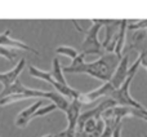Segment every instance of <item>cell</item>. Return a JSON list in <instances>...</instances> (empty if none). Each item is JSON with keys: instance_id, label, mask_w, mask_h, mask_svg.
<instances>
[{"instance_id": "obj_5", "label": "cell", "mask_w": 147, "mask_h": 137, "mask_svg": "<svg viewBox=\"0 0 147 137\" xmlns=\"http://www.w3.org/2000/svg\"><path fill=\"white\" fill-rule=\"evenodd\" d=\"M115 91L114 85L111 84V81H105L103 84H102L99 88L94 89V91L92 92H88V93H81V96L79 97V100H80L81 102H83L84 105L85 104H90V102L96 101V100L101 98V97L103 96H111V93Z\"/></svg>"}, {"instance_id": "obj_17", "label": "cell", "mask_w": 147, "mask_h": 137, "mask_svg": "<svg viewBox=\"0 0 147 137\" xmlns=\"http://www.w3.org/2000/svg\"><path fill=\"white\" fill-rule=\"evenodd\" d=\"M132 117L140 118L142 120H146L147 122V109H136V107H132Z\"/></svg>"}, {"instance_id": "obj_16", "label": "cell", "mask_w": 147, "mask_h": 137, "mask_svg": "<svg viewBox=\"0 0 147 137\" xmlns=\"http://www.w3.org/2000/svg\"><path fill=\"white\" fill-rule=\"evenodd\" d=\"M56 109H58V107H57V105L52 102V104H49V105H47V106L40 107V109L36 110V113L34 114V118L41 117V115H47V114H49L51 111H53V110H56Z\"/></svg>"}, {"instance_id": "obj_19", "label": "cell", "mask_w": 147, "mask_h": 137, "mask_svg": "<svg viewBox=\"0 0 147 137\" xmlns=\"http://www.w3.org/2000/svg\"><path fill=\"white\" fill-rule=\"evenodd\" d=\"M129 30H138V28H147V20L146 21H138L137 25H129Z\"/></svg>"}, {"instance_id": "obj_14", "label": "cell", "mask_w": 147, "mask_h": 137, "mask_svg": "<svg viewBox=\"0 0 147 137\" xmlns=\"http://www.w3.org/2000/svg\"><path fill=\"white\" fill-rule=\"evenodd\" d=\"M56 53H58V54H65V56H67V57H70V58H72V60H75L76 57L79 56V52L76 51V49H74L71 48V47H57L56 48Z\"/></svg>"}, {"instance_id": "obj_18", "label": "cell", "mask_w": 147, "mask_h": 137, "mask_svg": "<svg viewBox=\"0 0 147 137\" xmlns=\"http://www.w3.org/2000/svg\"><path fill=\"white\" fill-rule=\"evenodd\" d=\"M96 127H97V119H89V120H86V123L84 124V132L90 135V133L94 132Z\"/></svg>"}, {"instance_id": "obj_4", "label": "cell", "mask_w": 147, "mask_h": 137, "mask_svg": "<svg viewBox=\"0 0 147 137\" xmlns=\"http://www.w3.org/2000/svg\"><path fill=\"white\" fill-rule=\"evenodd\" d=\"M83 102L79 98L72 100L70 102L69 109L66 110V118H67V128L63 132L58 133V137H75L76 131H78V123L80 118V110L83 106Z\"/></svg>"}, {"instance_id": "obj_11", "label": "cell", "mask_w": 147, "mask_h": 137, "mask_svg": "<svg viewBox=\"0 0 147 137\" xmlns=\"http://www.w3.org/2000/svg\"><path fill=\"white\" fill-rule=\"evenodd\" d=\"M52 85L56 88V91L58 92V93H61L62 96H65V97H69V98H71V100H76L81 96L80 92L71 88L69 84H61V83H58V81L54 80Z\"/></svg>"}, {"instance_id": "obj_1", "label": "cell", "mask_w": 147, "mask_h": 137, "mask_svg": "<svg viewBox=\"0 0 147 137\" xmlns=\"http://www.w3.org/2000/svg\"><path fill=\"white\" fill-rule=\"evenodd\" d=\"M120 62V58L115 53H107L94 62H81L76 66L63 67V73L71 74H88L98 80L109 81L111 80L115 70Z\"/></svg>"}, {"instance_id": "obj_3", "label": "cell", "mask_w": 147, "mask_h": 137, "mask_svg": "<svg viewBox=\"0 0 147 137\" xmlns=\"http://www.w3.org/2000/svg\"><path fill=\"white\" fill-rule=\"evenodd\" d=\"M105 26V20H93L92 26L85 31V39L81 44V53L86 54H102V43L98 40V33Z\"/></svg>"}, {"instance_id": "obj_6", "label": "cell", "mask_w": 147, "mask_h": 137, "mask_svg": "<svg viewBox=\"0 0 147 137\" xmlns=\"http://www.w3.org/2000/svg\"><path fill=\"white\" fill-rule=\"evenodd\" d=\"M128 73H129V54H125L121 57L119 65H117L116 70H115L114 75L111 78V84L114 85L115 89L120 88L121 84L125 81V79L128 78Z\"/></svg>"}, {"instance_id": "obj_21", "label": "cell", "mask_w": 147, "mask_h": 137, "mask_svg": "<svg viewBox=\"0 0 147 137\" xmlns=\"http://www.w3.org/2000/svg\"><path fill=\"white\" fill-rule=\"evenodd\" d=\"M44 137H53V136H52V135H48V136H44Z\"/></svg>"}, {"instance_id": "obj_9", "label": "cell", "mask_w": 147, "mask_h": 137, "mask_svg": "<svg viewBox=\"0 0 147 137\" xmlns=\"http://www.w3.org/2000/svg\"><path fill=\"white\" fill-rule=\"evenodd\" d=\"M41 106H43V98H39L34 105H31V106H28L27 109H25L23 111H21L20 114H18L17 119H16V125L20 128L26 127V125L28 124V122L34 118V114L36 113V110L40 109Z\"/></svg>"}, {"instance_id": "obj_12", "label": "cell", "mask_w": 147, "mask_h": 137, "mask_svg": "<svg viewBox=\"0 0 147 137\" xmlns=\"http://www.w3.org/2000/svg\"><path fill=\"white\" fill-rule=\"evenodd\" d=\"M28 73H30V75L32 76V78L48 81L49 84H53V81H54V78H53V75H52V73H49V71H43L35 66H28Z\"/></svg>"}, {"instance_id": "obj_20", "label": "cell", "mask_w": 147, "mask_h": 137, "mask_svg": "<svg viewBox=\"0 0 147 137\" xmlns=\"http://www.w3.org/2000/svg\"><path fill=\"white\" fill-rule=\"evenodd\" d=\"M121 128H123V124L121 123H119V125L116 127V130H115L112 137H121Z\"/></svg>"}, {"instance_id": "obj_22", "label": "cell", "mask_w": 147, "mask_h": 137, "mask_svg": "<svg viewBox=\"0 0 147 137\" xmlns=\"http://www.w3.org/2000/svg\"><path fill=\"white\" fill-rule=\"evenodd\" d=\"M53 137H58V135H56V136H53Z\"/></svg>"}, {"instance_id": "obj_8", "label": "cell", "mask_w": 147, "mask_h": 137, "mask_svg": "<svg viewBox=\"0 0 147 137\" xmlns=\"http://www.w3.org/2000/svg\"><path fill=\"white\" fill-rule=\"evenodd\" d=\"M0 45L3 47H8V48H16V49H22V51H27V52H32L35 54H40L39 51L34 49L32 47L27 45L26 43H22L20 40H14L10 38V30H5L3 34H0Z\"/></svg>"}, {"instance_id": "obj_2", "label": "cell", "mask_w": 147, "mask_h": 137, "mask_svg": "<svg viewBox=\"0 0 147 137\" xmlns=\"http://www.w3.org/2000/svg\"><path fill=\"white\" fill-rule=\"evenodd\" d=\"M141 66V58L138 57L136 60V62L129 67V73H128V78L125 79V81L121 84V87L117 89H115L111 93V98L115 100L117 105H121V106H130V107H136V109H143V106L140 104L138 101H136L132 96L129 94V88H130V83L134 79L136 73H137L138 67Z\"/></svg>"}, {"instance_id": "obj_15", "label": "cell", "mask_w": 147, "mask_h": 137, "mask_svg": "<svg viewBox=\"0 0 147 137\" xmlns=\"http://www.w3.org/2000/svg\"><path fill=\"white\" fill-rule=\"evenodd\" d=\"M18 54L16 53V52L10 51L8 47H3L0 45V57H4V58H7L8 61H13V60L17 58Z\"/></svg>"}, {"instance_id": "obj_13", "label": "cell", "mask_w": 147, "mask_h": 137, "mask_svg": "<svg viewBox=\"0 0 147 137\" xmlns=\"http://www.w3.org/2000/svg\"><path fill=\"white\" fill-rule=\"evenodd\" d=\"M52 75H53L54 80L58 81L61 84H67L66 79H65L63 75V68H62L61 64H59V60L58 58H54L53 60V67H52Z\"/></svg>"}, {"instance_id": "obj_10", "label": "cell", "mask_w": 147, "mask_h": 137, "mask_svg": "<svg viewBox=\"0 0 147 137\" xmlns=\"http://www.w3.org/2000/svg\"><path fill=\"white\" fill-rule=\"evenodd\" d=\"M128 28V21L121 20V23L119 26V33H117V39H116V45H115V54L121 60L123 57V49L125 47V31Z\"/></svg>"}, {"instance_id": "obj_7", "label": "cell", "mask_w": 147, "mask_h": 137, "mask_svg": "<svg viewBox=\"0 0 147 137\" xmlns=\"http://www.w3.org/2000/svg\"><path fill=\"white\" fill-rule=\"evenodd\" d=\"M25 60H20L17 65L12 68V70L7 71V73H0V83L3 84V91L10 88L14 84V81L20 78V75L22 74L23 68H25Z\"/></svg>"}]
</instances>
